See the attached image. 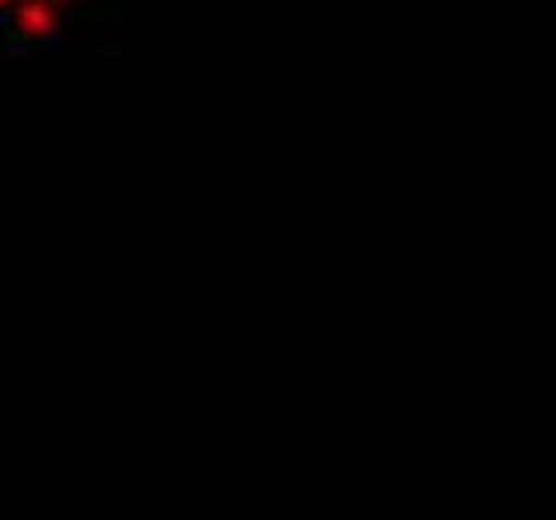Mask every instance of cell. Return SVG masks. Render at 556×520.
<instances>
[{
	"instance_id": "1",
	"label": "cell",
	"mask_w": 556,
	"mask_h": 520,
	"mask_svg": "<svg viewBox=\"0 0 556 520\" xmlns=\"http://www.w3.org/2000/svg\"><path fill=\"white\" fill-rule=\"evenodd\" d=\"M61 33V4L52 0H16L13 9V40H49Z\"/></svg>"
},
{
	"instance_id": "2",
	"label": "cell",
	"mask_w": 556,
	"mask_h": 520,
	"mask_svg": "<svg viewBox=\"0 0 556 520\" xmlns=\"http://www.w3.org/2000/svg\"><path fill=\"white\" fill-rule=\"evenodd\" d=\"M9 9H16V0H0V13H9Z\"/></svg>"
},
{
	"instance_id": "3",
	"label": "cell",
	"mask_w": 556,
	"mask_h": 520,
	"mask_svg": "<svg viewBox=\"0 0 556 520\" xmlns=\"http://www.w3.org/2000/svg\"><path fill=\"white\" fill-rule=\"evenodd\" d=\"M52 4H76V0H52Z\"/></svg>"
}]
</instances>
